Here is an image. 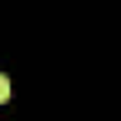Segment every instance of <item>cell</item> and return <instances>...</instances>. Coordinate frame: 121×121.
<instances>
[{
  "label": "cell",
  "mask_w": 121,
  "mask_h": 121,
  "mask_svg": "<svg viewBox=\"0 0 121 121\" xmlns=\"http://www.w3.org/2000/svg\"><path fill=\"white\" fill-rule=\"evenodd\" d=\"M10 98V75H0V101Z\"/></svg>",
  "instance_id": "obj_1"
}]
</instances>
